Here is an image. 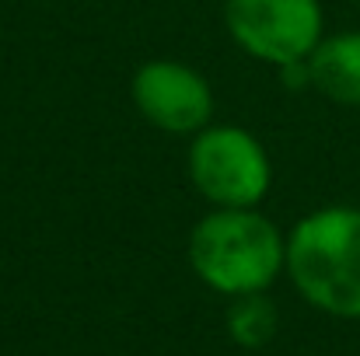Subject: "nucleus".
Returning a JSON list of instances; mask_svg holds the SVG:
<instances>
[{
    "mask_svg": "<svg viewBox=\"0 0 360 356\" xmlns=\"http://www.w3.org/2000/svg\"><path fill=\"white\" fill-rule=\"evenodd\" d=\"M133 109L161 133L196 136L214 116V91L207 77L179 60H150L129 81Z\"/></svg>",
    "mask_w": 360,
    "mask_h": 356,
    "instance_id": "5",
    "label": "nucleus"
},
{
    "mask_svg": "<svg viewBox=\"0 0 360 356\" xmlns=\"http://www.w3.org/2000/svg\"><path fill=\"white\" fill-rule=\"evenodd\" d=\"M308 81L311 88L336 102V105H360V32H336L326 35L315 53L308 56Z\"/></svg>",
    "mask_w": 360,
    "mask_h": 356,
    "instance_id": "6",
    "label": "nucleus"
},
{
    "mask_svg": "<svg viewBox=\"0 0 360 356\" xmlns=\"http://www.w3.org/2000/svg\"><path fill=\"white\" fill-rule=\"evenodd\" d=\"M224 25L238 49L276 70L304 63L326 39L319 0H224Z\"/></svg>",
    "mask_w": 360,
    "mask_h": 356,
    "instance_id": "4",
    "label": "nucleus"
},
{
    "mask_svg": "<svg viewBox=\"0 0 360 356\" xmlns=\"http://www.w3.org/2000/svg\"><path fill=\"white\" fill-rule=\"evenodd\" d=\"M228 332L245 350H259L276 336V308L266 301V294H245L235 297L228 311Z\"/></svg>",
    "mask_w": 360,
    "mask_h": 356,
    "instance_id": "7",
    "label": "nucleus"
},
{
    "mask_svg": "<svg viewBox=\"0 0 360 356\" xmlns=\"http://www.w3.org/2000/svg\"><path fill=\"white\" fill-rule=\"evenodd\" d=\"M196 192L217 210H252L273 182L266 147L241 126H207L186 154Z\"/></svg>",
    "mask_w": 360,
    "mask_h": 356,
    "instance_id": "3",
    "label": "nucleus"
},
{
    "mask_svg": "<svg viewBox=\"0 0 360 356\" xmlns=\"http://www.w3.org/2000/svg\"><path fill=\"white\" fill-rule=\"evenodd\" d=\"M189 265L217 294H266L287 269V237L252 210H214L189 235Z\"/></svg>",
    "mask_w": 360,
    "mask_h": 356,
    "instance_id": "2",
    "label": "nucleus"
},
{
    "mask_svg": "<svg viewBox=\"0 0 360 356\" xmlns=\"http://www.w3.org/2000/svg\"><path fill=\"white\" fill-rule=\"evenodd\" d=\"M287 276L294 290L333 318H360V210L322 206L287 235Z\"/></svg>",
    "mask_w": 360,
    "mask_h": 356,
    "instance_id": "1",
    "label": "nucleus"
}]
</instances>
